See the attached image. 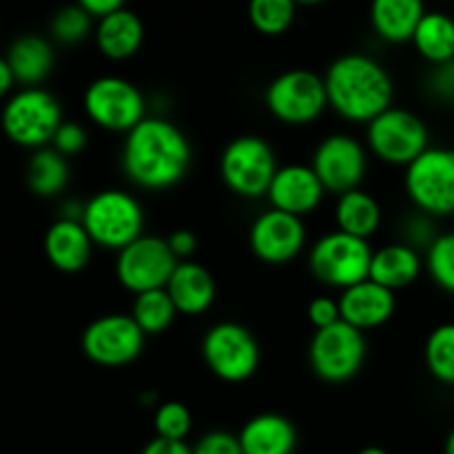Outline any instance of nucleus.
<instances>
[{
  "mask_svg": "<svg viewBox=\"0 0 454 454\" xmlns=\"http://www.w3.org/2000/svg\"><path fill=\"white\" fill-rule=\"evenodd\" d=\"M167 242L168 247H171L173 255H176L180 262L189 260V257L195 253V248H198V238H195L193 231L189 229L173 231V233L167 238Z\"/></svg>",
  "mask_w": 454,
  "mask_h": 454,
  "instance_id": "obj_40",
  "label": "nucleus"
},
{
  "mask_svg": "<svg viewBox=\"0 0 454 454\" xmlns=\"http://www.w3.org/2000/svg\"><path fill=\"white\" fill-rule=\"evenodd\" d=\"M375 248L368 239L355 238L344 231H328L309 251V269L322 284L333 288L355 286L371 275Z\"/></svg>",
  "mask_w": 454,
  "mask_h": 454,
  "instance_id": "obj_4",
  "label": "nucleus"
},
{
  "mask_svg": "<svg viewBox=\"0 0 454 454\" xmlns=\"http://www.w3.org/2000/svg\"><path fill=\"white\" fill-rule=\"evenodd\" d=\"M93 27V18L84 12L82 4H69L56 12L51 18V34L58 43L75 44L82 43Z\"/></svg>",
  "mask_w": 454,
  "mask_h": 454,
  "instance_id": "obj_34",
  "label": "nucleus"
},
{
  "mask_svg": "<svg viewBox=\"0 0 454 454\" xmlns=\"http://www.w3.org/2000/svg\"><path fill=\"white\" fill-rule=\"evenodd\" d=\"M202 357L213 375L239 384L251 380L260 368V344L242 324L220 322L204 333Z\"/></svg>",
  "mask_w": 454,
  "mask_h": 454,
  "instance_id": "obj_9",
  "label": "nucleus"
},
{
  "mask_svg": "<svg viewBox=\"0 0 454 454\" xmlns=\"http://www.w3.org/2000/svg\"><path fill=\"white\" fill-rule=\"evenodd\" d=\"M366 140L380 160L408 167L430 146V133L417 114L402 106H388L368 122Z\"/></svg>",
  "mask_w": 454,
  "mask_h": 454,
  "instance_id": "obj_8",
  "label": "nucleus"
},
{
  "mask_svg": "<svg viewBox=\"0 0 454 454\" xmlns=\"http://www.w3.org/2000/svg\"><path fill=\"white\" fill-rule=\"evenodd\" d=\"M278 168L273 146L260 136L235 137L220 155L222 180L242 198H260L269 193Z\"/></svg>",
  "mask_w": 454,
  "mask_h": 454,
  "instance_id": "obj_7",
  "label": "nucleus"
},
{
  "mask_svg": "<svg viewBox=\"0 0 454 454\" xmlns=\"http://www.w3.org/2000/svg\"><path fill=\"white\" fill-rule=\"evenodd\" d=\"M82 226L93 244L122 251L145 235V211L136 195L105 189L82 204Z\"/></svg>",
  "mask_w": 454,
  "mask_h": 454,
  "instance_id": "obj_3",
  "label": "nucleus"
},
{
  "mask_svg": "<svg viewBox=\"0 0 454 454\" xmlns=\"http://www.w3.org/2000/svg\"><path fill=\"white\" fill-rule=\"evenodd\" d=\"M84 111L106 131L129 133L146 118V102L140 87L120 75H100L84 91Z\"/></svg>",
  "mask_w": 454,
  "mask_h": 454,
  "instance_id": "obj_12",
  "label": "nucleus"
},
{
  "mask_svg": "<svg viewBox=\"0 0 454 454\" xmlns=\"http://www.w3.org/2000/svg\"><path fill=\"white\" fill-rule=\"evenodd\" d=\"M177 264L180 260L173 255L167 238L142 235L136 242L118 251L115 275L124 288L140 295L155 288H167Z\"/></svg>",
  "mask_w": 454,
  "mask_h": 454,
  "instance_id": "obj_13",
  "label": "nucleus"
},
{
  "mask_svg": "<svg viewBox=\"0 0 454 454\" xmlns=\"http://www.w3.org/2000/svg\"><path fill=\"white\" fill-rule=\"evenodd\" d=\"M87 140H89V136H87V131H84L82 124L62 122L60 127H58L56 136H53L51 145L58 153H62L65 158H69V155L80 153V151L87 146Z\"/></svg>",
  "mask_w": 454,
  "mask_h": 454,
  "instance_id": "obj_35",
  "label": "nucleus"
},
{
  "mask_svg": "<svg viewBox=\"0 0 454 454\" xmlns=\"http://www.w3.org/2000/svg\"><path fill=\"white\" fill-rule=\"evenodd\" d=\"M44 253L49 262L62 273H78L89 264L93 253V239L78 220L53 222L44 235Z\"/></svg>",
  "mask_w": 454,
  "mask_h": 454,
  "instance_id": "obj_19",
  "label": "nucleus"
},
{
  "mask_svg": "<svg viewBox=\"0 0 454 454\" xmlns=\"http://www.w3.org/2000/svg\"><path fill=\"white\" fill-rule=\"evenodd\" d=\"M238 439L244 454H293L297 430L286 417L262 412L242 426Z\"/></svg>",
  "mask_w": 454,
  "mask_h": 454,
  "instance_id": "obj_21",
  "label": "nucleus"
},
{
  "mask_svg": "<svg viewBox=\"0 0 454 454\" xmlns=\"http://www.w3.org/2000/svg\"><path fill=\"white\" fill-rule=\"evenodd\" d=\"M337 229L355 238L368 239L381 224V207L368 191L353 189L337 195L335 204Z\"/></svg>",
  "mask_w": 454,
  "mask_h": 454,
  "instance_id": "obj_26",
  "label": "nucleus"
},
{
  "mask_svg": "<svg viewBox=\"0 0 454 454\" xmlns=\"http://www.w3.org/2000/svg\"><path fill=\"white\" fill-rule=\"evenodd\" d=\"M421 269H424L421 253L417 248L408 247L406 242H395L372 251L371 275L368 278L380 284V286L397 293L402 288L411 286L421 275Z\"/></svg>",
  "mask_w": 454,
  "mask_h": 454,
  "instance_id": "obj_22",
  "label": "nucleus"
},
{
  "mask_svg": "<svg viewBox=\"0 0 454 454\" xmlns=\"http://www.w3.org/2000/svg\"><path fill=\"white\" fill-rule=\"evenodd\" d=\"M3 131L12 142L25 149H44L56 136L62 120L56 96L38 87L13 93L3 109Z\"/></svg>",
  "mask_w": 454,
  "mask_h": 454,
  "instance_id": "obj_5",
  "label": "nucleus"
},
{
  "mask_svg": "<svg viewBox=\"0 0 454 454\" xmlns=\"http://www.w3.org/2000/svg\"><path fill=\"white\" fill-rule=\"evenodd\" d=\"M7 62L16 82L35 87L43 82L53 69V47L47 38L38 34H25L12 43L7 51Z\"/></svg>",
  "mask_w": 454,
  "mask_h": 454,
  "instance_id": "obj_24",
  "label": "nucleus"
},
{
  "mask_svg": "<svg viewBox=\"0 0 454 454\" xmlns=\"http://www.w3.org/2000/svg\"><path fill=\"white\" fill-rule=\"evenodd\" d=\"M450 217H452V224H454V213H452V215H450Z\"/></svg>",
  "mask_w": 454,
  "mask_h": 454,
  "instance_id": "obj_46",
  "label": "nucleus"
},
{
  "mask_svg": "<svg viewBox=\"0 0 454 454\" xmlns=\"http://www.w3.org/2000/svg\"><path fill=\"white\" fill-rule=\"evenodd\" d=\"M295 3L293 0H253L248 4V18L253 27L262 34H282L295 20Z\"/></svg>",
  "mask_w": 454,
  "mask_h": 454,
  "instance_id": "obj_31",
  "label": "nucleus"
},
{
  "mask_svg": "<svg viewBox=\"0 0 454 454\" xmlns=\"http://www.w3.org/2000/svg\"><path fill=\"white\" fill-rule=\"evenodd\" d=\"M324 184L310 164H284L269 186L270 207L291 215H309L322 204Z\"/></svg>",
  "mask_w": 454,
  "mask_h": 454,
  "instance_id": "obj_17",
  "label": "nucleus"
},
{
  "mask_svg": "<svg viewBox=\"0 0 454 454\" xmlns=\"http://www.w3.org/2000/svg\"><path fill=\"white\" fill-rule=\"evenodd\" d=\"M357 454H388L384 450V448H377V446H368L364 448V450H359Z\"/></svg>",
  "mask_w": 454,
  "mask_h": 454,
  "instance_id": "obj_45",
  "label": "nucleus"
},
{
  "mask_svg": "<svg viewBox=\"0 0 454 454\" xmlns=\"http://www.w3.org/2000/svg\"><path fill=\"white\" fill-rule=\"evenodd\" d=\"M426 366L442 384H454V324H442L426 340Z\"/></svg>",
  "mask_w": 454,
  "mask_h": 454,
  "instance_id": "obj_30",
  "label": "nucleus"
},
{
  "mask_svg": "<svg viewBox=\"0 0 454 454\" xmlns=\"http://www.w3.org/2000/svg\"><path fill=\"white\" fill-rule=\"evenodd\" d=\"M412 44L428 62L446 65L454 60V18L443 12H426L417 25Z\"/></svg>",
  "mask_w": 454,
  "mask_h": 454,
  "instance_id": "obj_27",
  "label": "nucleus"
},
{
  "mask_svg": "<svg viewBox=\"0 0 454 454\" xmlns=\"http://www.w3.org/2000/svg\"><path fill=\"white\" fill-rule=\"evenodd\" d=\"M266 106L286 124H309L328 106L324 75L310 69H288L275 75L264 91Z\"/></svg>",
  "mask_w": 454,
  "mask_h": 454,
  "instance_id": "obj_10",
  "label": "nucleus"
},
{
  "mask_svg": "<svg viewBox=\"0 0 454 454\" xmlns=\"http://www.w3.org/2000/svg\"><path fill=\"white\" fill-rule=\"evenodd\" d=\"M177 309L173 304L171 295L167 288H155V291H146L136 295L133 301L131 317L136 319L137 326L142 328L145 335H155V333L167 331L176 319Z\"/></svg>",
  "mask_w": 454,
  "mask_h": 454,
  "instance_id": "obj_29",
  "label": "nucleus"
},
{
  "mask_svg": "<svg viewBox=\"0 0 454 454\" xmlns=\"http://www.w3.org/2000/svg\"><path fill=\"white\" fill-rule=\"evenodd\" d=\"M80 4H82L84 12H87L93 20H100V18H106L109 13L124 7L122 0H82Z\"/></svg>",
  "mask_w": 454,
  "mask_h": 454,
  "instance_id": "obj_42",
  "label": "nucleus"
},
{
  "mask_svg": "<svg viewBox=\"0 0 454 454\" xmlns=\"http://www.w3.org/2000/svg\"><path fill=\"white\" fill-rule=\"evenodd\" d=\"M340 301L331 295H317L310 300L309 304V322L313 324L315 331L319 328L333 326L335 322H340Z\"/></svg>",
  "mask_w": 454,
  "mask_h": 454,
  "instance_id": "obj_37",
  "label": "nucleus"
},
{
  "mask_svg": "<svg viewBox=\"0 0 454 454\" xmlns=\"http://www.w3.org/2000/svg\"><path fill=\"white\" fill-rule=\"evenodd\" d=\"M366 359V337L344 319L315 331L309 346V362L324 381L341 384L353 380Z\"/></svg>",
  "mask_w": 454,
  "mask_h": 454,
  "instance_id": "obj_11",
  "label": "nucleus"
},
{
  "mask_svg": "<svg viewBox=\"0 0 454 454\" xmlns=\"http://www.w3.org/2000/svg\"><path fill=\"white\" fill-rule=\"evenodd\" d=\"M13 82H16V78H13L7 58H0V98L7 96V93L12 91Z\"/></svg>",
  "mask_w": 454,
  "mask_h": 454,
  "instance_id": "obj_43",
  "label": "nucleus"
},
{
  "mask_svg": "<svg viewBox=\"0 0 454 454\" xmlns=\"http://www.w3.org/2000/svg\"><path fill=\"white\" fill-rule=\"evenodd\" d=\"M443 454H454V428L450 430L446 439V446H443Z\"/></svg>",
  "mask_w": 454,
  "mask_h": 454,
  "instance_id": "obj_44",
  "label": "nucleus"
},
{
  "mask_svg": "<svg viewBox=\"0 0 454 454\" xmlns=\"http://www.w3.org/2000/svg\"><path fill=\"white\" fill-rule=\"evenodd\" d=\"M426 269L439 288L454 295V231L437 235L430 244L426 251Z\"/></svg>",
  "mask_w": 454,
  "mask_h": 454,
  "instance_id": "obj_32",
  "label": "nucleus"
},
{
  "mask_svg": "<svg viewBox=\"0 0 454 454\" xmlns=\"http://www.w3.org/2000/svg\"><path fill=\"white\" fill-rule=\"evenodd\" d=\"M189 137L177 124L146 115L124 137L122 168L133 184L160 191L177 184L191 167Z\"/></svg>",
  "mask_w": 454,
  "mask_h": 454,
  "instance_id": "obj_1",
  "label": "nucleus"
},
{
  "mask_svg": "<svg viewBox=\"0 0 454 454\" xmlns=\"http://www.w3.org/2000/svg\"><path fill=\"white\" fill-rule=\"evenodd\" d=\"M310 167L324 189L341 195L359 189L368 168V155L362 142L348 133H331L315 149Z\"/></svg>",
  "mask_w": 454,
  "mask_h": 454,
  "instance_id": "obj_15",
  "label": "nucleus"
},
{
  "mask_svg": "<svg viewBox=\"0 0 454 454\" xmlns=\"http://www.w3.org/2000/svg\"><path fill=\"white\" fill-rule=\"evenodd\" d=\"M406 193L417 211L430 217L454 213V151L428 146L406 167Z\"/></svg>",
  "mask_w": 454,
  "mask_h": 454,
  "instance_id": "obj_6",
  "label": "nucleus"
},
{
  "mask_svg": "<svg viewBox=\"0 0 454 454\" xmlns=\"http://www.w3.org/2000/svg\"><path fill=\"white\" fill-rule=\"evenodd\" d=\"M145 40V25L142 18L129 7L118 9L106 18L96 22V44L111 60H127Z\"/></svg>",
  "mask_w": 454,
  "mask_h": 454,
  "instance_id": "obj_23",
  "label": "nucleus"
},
{
  "mask_svg": "<svg viewBox=\"0 0 454 454\" xmlns=\"http://www.w3.org/2000/svg\"><path fill=\"white\" fill-rule=\"evenodd\" d=\"M424 13L426 7L419 0H375L371 4L372 29L388 43L412 40Z\"/></svg>",
  "mask_w": 454,
  "mask_h": 454,
  "instance_id": "obj_25",
  "label": "nucleus"
},
{
  "mask_svg": "<svg viewBox=\"0 0 454 454\" xmlns=\"http://www.w3.org/2000/svg\"><path fill=\"white\" fill-rule=\"evenodd\" d=\"M328 105L346 120L371 122L393 106V78L388 69L362 51L344 53L324 74Z\"/></svg>",
  "mask_w": 454,
  "mask_h": 454,
  "instance_id": "obj_2",
  "label": "nucleus"
},
{
  "mask_svg": "<svg viewBox=\"0 0 454 454\" xmlns=\"http://www.w3.org/2000/svg\"><path fill=\"white\" fill-rule=\"evenodd\" d=\"M142 454H193V448L186 442H168V439H151Z\"/></svg>",
  "mask_w": 454,
  "mask_h": 454,
  "instance_id": "obj_41",
  "label": "nucleus"
},
{
  "mask_svg": "<svg viewBox=\"0 0 454 454\" xmlns=\"http://www.w3.org/2000/svg\"><path fill=\"white\" fill-rule=\"evenodd\" d=\"M191 426H193V417H191V411L184 403L164 402L155 408V437L168 439V442H186Z\"/></svg>",
  "mask_w": 454,
  "mask_h": 454,
  "instance_id": "obj_33",
  "label": "nucleus"
},
{
  "mask_svg": "<svg viewBox=\"0 0 454 454\" xmlns=\"http://www.w3.org/2000/svg\"><path fill=\"white\" fill-rule=\"evenodd\" d=\"M69 162L53 146H44L31 155L27 164V184L40 198H53L69 184Z\"/></svg>",
  "mask_w": 454,
  "mask_h": 454,
  "instance_id": "obj_28",
  "label": "nucleus"
},
{
  "mask_svg": "<svg viewBox=\"0 0 454 454\" xmlns=\"http://www.w3.org/2000/svg\"><path fill=\"white\" fill-rule=\"evenodd\" d=\"M430 91L442 100H454V60L434 67L430 74Z\"/></svg>",
  "mask_w": 454,
  "mask_h": 454,
  "instance_id": "obj_39",
  "label": "nucleus"
},
{
  "mask_svg": "<svg viewBox=\"0 0 454 454\" xmlns=\"http://www.w3.org/2000/svg\"><path fill=\"white\" fill-rule=\"evenodd\" d=\"M145 337L131 315H102L84 328L82 350L100 366H124L140 357Z\"/></svg>",
  "mask_w": 454,
  "mask_h": 454,
  "instance_id": "obj_14",
  "label": "nucleus"
},
{
  "mask_svg": "<svg viewBox=\"0 0 454 454\" xmlns=\"http://www.w3.org/2000/svg\"><path fill=\"white\" fill-rule=\"evenodd\" d=\"M437 239V235H434L433 231V224H430V215H426V213H417L415 217H411L406 224V244L408 247L417 248V251H428L430 244Z\"/></svg>",
  "mask_w": 454,
  "mask_h": 454,
  "instance_id": "obj_38",
  "label": "nucleus"
},
{
  "mask_svg": "<svg viewBox=\"0 0 454 454\" xmlns=\"http://www.w3.org/2000/svg\"><path fill=\"white\" fill-rule=\"evenodd\" d=\"M193 454H244V450L239 446L238 434L213 430V433H207L195 442Z\"/></svg>",
  "mask_w": 454,
  "mask_h": 454,
  "instance_id": "obj_36",
  "label": "nucleus"
},
{
  "mask_svg": "<svg viewBox=\"0 0 454 454\" xmlns=\"http://www.w3.org/2000/svg\"><path fill=\"white\" fill-rule=\"evenodd\" d=\"M248 244L262 262L286 264L301 253L306 244V226L301 217L270 207L253 220Z\"/></svg>",
  "mask_w": 454,
  "mask_h": 454,
  "instance_id": "obj_16",
  "label": "nucleus"
},
{
  "mask_svg": "<svg viewBox=\"0 0 454 454\" xmlns=\"http://www.w3.org/2000/svg\"><path fill=\"white\" fill-rule=\"evenodd\" d=\"M337 301H340L341 319L362 333L388 322L395 313V304H397L395 293L372 282L371 278L344 288Z\"/></svg>",
  "mask_w": 454,
  "mask_h": 454,
  "instance_id": "obj_18",
  "label": "nucleus"
},
{
  "mask_svg": "<svg viewBox=\"0 0 454 454\" xmlns=\"http://www.w3.org/2000/svg\"><path fill=\"white\" fill-rule=\"evenodd\" d=\"M215 291L211 270L191 260L180 262L167 284V293L171 295L177 313L184 315H200L211 309L215 301Z\"/></svg>",
  "mask_w": 454,
  "mask_h": 454,
  "instance_id": "obj_20",
  "label": "nucleus"
}]
</instances>
